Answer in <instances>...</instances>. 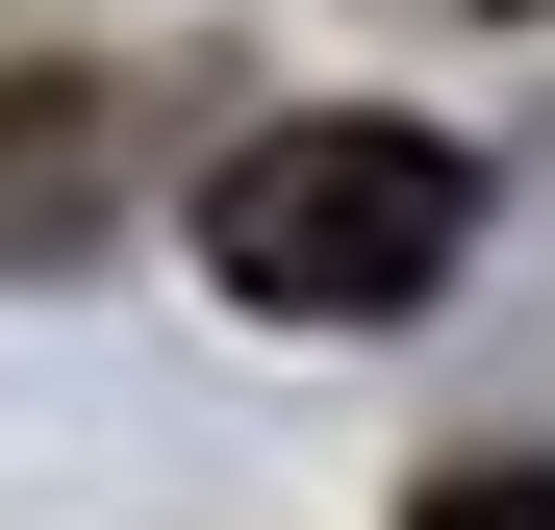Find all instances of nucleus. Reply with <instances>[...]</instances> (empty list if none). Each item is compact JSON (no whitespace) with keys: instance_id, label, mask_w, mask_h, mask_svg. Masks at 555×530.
I'll return each instance as SVG.
<instances>
[{"instance_id":"1","label":"nucleus","mask_w":555,"mask_h":530,"mask_svg":"<svg viewBox=\"0 0 555 530\" xmlns=\"http://www.w3.org/2000/svg\"><path fill=\"white\" fill-rule=\"evenodd\" d=\"M454 253H480V152L454 127H379V102H304L203 177V279L253 328H404Z\"/></svg>"},{"instance_id":"2","label":"nucleus","mask_w":555,"mask_h":530,"mask_svg":"<svg viewBox=\"0 0 555 530\" xmlns=\"http://www.w3.org/2000/svg\"><path fill=\"white\" fill-rule=\"evenodd\" d=\"M127 203V76H0V253H76Z\"/></svg>"},{"instance_id":"3","label":"nucleus","mask_w":555,"mask_h":530,"mask_svg":"<svg viewBox=\"0 0 555 530\" xmlns=\"http://www.w3.org/2000/svg\"><path fill=\"white\" fill-rule=\"evenodd\" d=\"M404 530H555V480H530V455H454V480H429Z\"/></svg>"}]
</instances>
